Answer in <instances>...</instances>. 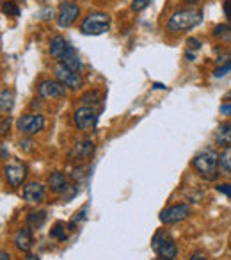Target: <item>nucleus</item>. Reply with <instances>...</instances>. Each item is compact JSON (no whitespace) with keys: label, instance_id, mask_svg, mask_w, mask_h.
<instances>
[{"label":"nucleus","instance_id":"nucleus-1","mask_svg":"<svg viewBox=\"0 0 231 260\" xmlns=\"http://www.w3.org/2000/svg\"><path fill=\"white\" fill-rule=\"evenodd\" d=\"M203 22V13L198 9H180L167 22V30L173 34L187 32Z\"/></svg>","mask_w":231,"mask_h":260},{"label":"nucleus","instance_id":"nucleus-2","mask_svg":"<svg viewBox=\"0 0 231 260\" xmlns=\"http://www.w3.org/2000/svg\"><path fill=\"white\" fill-rule=\"evenodd\" d=\"M192 166L205 180H215L219 175V153L215 150H203L192 159Z\"/></svg>","mask_w":231,"mask_h":260},{"label":"nucleus","instance_id":"nucleus-3","mask_svg":"<svg viewBox=\"0 0 231 260\" xmlns=\"http://www.w3.org/2000/svg\"><path fill=\"white\" fill-rule=\"evenodd\" d=\"M108 29H110V16L101 11L89 13L82 20V25H80V30L86 36H100V34L107 32Z\"/></svg>","mask_w":231,"mask_h":260},{"label":"nucleus","instance_id":"nucleus-4","mask_svg":"<svg viewBox=\"0 0 231 260\" xmlns=\"http://www.w3.org/2000/svg\"><path fill=\"white\" fill-rule=\"evenodd\" d=\"M151 248L160 258H174L178 255V248L174 239L166 232H159L153 235L151 239Z\"/></svg>","mask_w":231,"mask_h":260},{"label":"nucleus","instance_id":"nucleus-5","mask_svg":"<svg viewBox=\"0 0 231 260\" xmlns=\"http://www.w3.org/2000/svg\"><path fill=\"white\" fill-rule=\"evenodd\" d=\"M16 128L23 136H36L45 128V116L41 114H23L16 121Z\"/></svg>","mask_w":231,"mask_h":260},{"label":"nucleus","instance_id":"nucleus-6","mask_svg":"<svg viewBox=\"0 0 231 260\" xmlns=\"http://www.w3.org/2000/svg\"><path fill=\"white\" fill-rule=\"evenodd\" d=\"M192 209L187 205V203H178V205L173 207H167L160 212V221L164 224H174V223H180V221L187 219L190 216Z\"/></svg>","mask_w":231,"mask_h":260},{"label":"nucleus","instance_id":"nucleus-7","mask_svg":"<svg viewBox=\"0 0 231 260\" xmlns=\"http://www.w3.org/2000/svg\"><path fill=\"white\" fill-rule=\"evenodd\" d=\"M37 94L43 100H55V98L66 96V86L59 80H43L37 86Z\"/></svg>","mask_w":231,"mask_h":260},{"label":"nucleus","instance_id":"nucleus-8","mask_svg":"<svg viewBox=\"0 0 231 260\" xmlns=\"http://www.w3.org/2000/svg\"><path fill=\"white\" fill-rule=\"evenodd\" d=\"M55 77H57L59 82H62L66 87H69V89H79V87L82 86L80 72L69 70L68 66H64L62 62H59V64L55 66Z\"/></svg>","mask_w":231,"mask_h":260},{"label":"nucleus","instance_id":"nucleus-9","mask_svg":"<svg viewBox=\"0 0 231 260\" xmlns=\"http://www.w3.org/2000/svg\"><path fill=\"white\" fill-rule=\"evenodd\" d=\"M80 15V8L73 2H62L59 6V15H57V23L61 29H68L75 23V20Z\"/></svg>","mask_w":231,"mask_h":260},{"label":"nucleus","instance_id":"nucleus-10","mask_svg":"<svg viewBox=\"0 0 231 260\" xmlns=\"http://www.w3.org/2000/svg\"><path fill=\"white\" fill-rule=\"evenodd\" d=\"M4 177L11 187H20L23 184V180L27 178V166H23L20 162L8 164L4 168Z\"/></svg>","mask_w":231,"mask_h":260},{"label":"nucleus","instance_id":"nucleus-11","mask_svg":"<svg viewBox=\"0 0 231 260\" xmlns=\"http://www.w3.org/2000/svg\"><path fill=\"white\" fill-rule=\"evenodd\" d=\"M73 119H75V125L79 126L80 130H89L91 126H94L98 116H96V111H94L93 107H87L86 105V107L76 109Z\"/></svg>","mask_w":231,"mask_h":260},{"label":"nucleus","instance_id":"nucleus-12","mask_svg":"<svg viewBox=\"0 0 231 260\" xmlns=\"http://www.w3.org/2000/svg\"><path fill=\"white\" fill-rule=\"evenodd\" d=\"M73 50V47L68 43V40H64L62 36H54L50 41V55L55 59V61L61 62L69 52Z\"/></svg>","mask_w":231,"mask_h":260},{"label":"nucleus","instance_id":"nucleus-13","mask_svg":"<svg viewBox=\"0 0 231 260\" xmlns=\"http://www.w3.org/2000/svg\"><path fill=\"white\" fill-rule=\"evenodd\" d=\"M45 198V187L40 182H30L23 187V200L29 203H41Z\"/></svg>","mask_w":231,"mask_h":260},{"label":"nucleus","instance_id":"nucleus-14","mask_svg":"<svg viewBox=\"0 0 231 260\" xmlns=\"http://www.w3.org/2000/svg\"><path fill=\"white\" fill-rule=\"evenodd\" d=\"M15 246L23 253H29L34 246V239H32V232L30 228H20L18 232L15 234Z\"/></svg>","mask_w":231,"mask_h":260},{"label":"nucleus","instance_id":"nucleus-15","mask_svg":"<svg viewBox=\"0 0 231 260\" xmlns=\"http://www.w3.org/2000/svg\"><path fill=\"white\" fill-rule=\"evenodd\" d=\"M48 187L52 189L54 192H66L69 189V182H68V177L61 171H54V173L48 177Z\"/></svg>","mask_w":231,"mask_h":260},{"label":"nucleus","instance_id":"nucleus-16","mask_svg":"<svg viewBox=\"0 0 231 260\" xmlns=\"http://www.w3.org/2000/svg\"><path fill=\"white\" fill-rule=\"evenodd\" d=\"M94 152V145L91 139H84V141H79L75 145V148H73V152L69 153V157L71 159H89L91 155H93Z\"/></svg>","mask_w":231,"mask_h":260},{"label":"nucleus","instance_id":"nucleus-17","mask_svg":"<svg viewBox=\"0 0 231 260\" xmlns=\"http://www.w3.org/2000/svg\"><path fill=\"white\" fill-rule=\"evenodd\" d=\"M215 143L217 145H222V146H231V123L229 121H224L217 126L215 130Z\"/></svg>","mask_w":231,"mask_h":260},{"label":"nucleus","instance_id":"nucleus-18","mask_svg":"<svg viewBox=\"0 0 231 260\" xmlns=\"http://www.w3.org/2000/svg\"><path fill=\"white\" fill-rule=\"evenodd\" d=\"M219 171L226 177H231V146L224 148L219 155Z\"/></svg>","mask_w":231,"mask_h":260},{"label":"nucleus","instance_id":"nucleus-19","mask_svg":"<svg viewBox=\"0 0 231 260\" xmlns=\"http://www.w3.org/2000/svg\"><path fill=\"white\" fill-rule=\"evenodd\" d=\"M13 105H15V91L2 89V93H0V111L11 112Z\"/></svg>","mask_w":231,"mask_h":260},{"label":"nucleus","instance_id":"nucleus-20","mask_svg":"<svg viewBox=\"0 0 231 260\" xmlns=\"http://www.w3.org/2000/svg\"><path fill=\"white\" fill-rule=\"evenodd\" d=\"M61 62L64 66H68L69 70H75V72H80V70H82V61H80V57H79V54H76L75 48H73V50L69 52V54L66 55Z\"/></svg>","mask_w":231,"mask_h":260},{"label":"nucleus","instance_id":"nucleus-21","mask_svg":"<svg viewBox=\"0 0 231 260\" xmlns=\"http://www.w3.org/2000/svg\"><path fill=\"white\" fill-rule=\"evenodd\" d=\"M47 221V212L45 210H37V212H30L27 216V224L29 228H41Z\"/></svg>","mask_w":231,"mask_h":260},{"label":"nucleus","instance_id":"nucleus-22","mask_svg":"<svg viewBox=\"0 0 231 260\" xmlns=\"http://www.w3.org/2000/svg\"><path fill=\"white\" fill-rule=\"evenodd\" d=\"M213 36L222 41H231V25H227V23L217 25L215 29H213Z\"/></svg>","mask_w":231,"mask_h":260},{"label":"nucleus","instance_id":"nucleus-23","mask_svg":"<svg viewBox=\"0 0 231 260\" xmlns=\"http://www.w3.org/2000/svg\"><path fill=\"white\" fill-rule=\"evenodd\" d=\"M64 230H66L64 223H61V221H59V223H55L54 228L50 230V235L54 239H57V241H66V237H68V235H66Z\"/></svg>","mask_w":231,"mask_h":260},{"label":"nucleus","instance_id":"nucleus-24","mask_svg":"<svg viewBox=\"0 0 231 260\" xmlns=\"http://www.w3.org/2000/svg\"><path fill=\"white\" fill-rule=\"evenodd\" d=\"M2 13L8 16H18L20 15V8L15 4V2H11V0H8V2H4L2 4Z\"/></svg>","mask_w":231,"mask_h":260},{"label":"nucleus","instance_id":"nucleus-25","mask_svg":"<svg viewBox=\"0 0 231 260\" xmlns=\"http://www.w3.org/2000/svg\"><path fill=\"white\" fill-rule=\"evenodd\" d=\"M82 102L84 104H98L100 102V93L98 91H89V93H86L82 96Z\"/></svg>","mask_w":231,"mask_h":260},{"label":"nucleus","instance_id":"nucleus-26","mask_svg":"<svg viewBox=\"0 0 231 260\" xmlns=\"http://www.w3.org/2000/svg\"><path fill=\"white\" fill-rule=\"evenodd\" d=\"M149 2H151V0H134V2H132V11H135V13L144 11L149 6Z\"/></svg>","mask_w":231,"mask_h":260},{"label":"nucleus","instance_id":"nucleus-27","mask_svg":"<svg viewBox=\"0 0 231 260\" xmlns=\"http://www.w3.org/2000/svg\"><path fill=\"white\" fill-rule=\"evenodd\" d=\"M229 72H231V61L226 62L224 66H220V68H217L215 72H213V77H215V79H222V77H226Z\"/></svg>","mask_w":231,"mask_h":260},{"label":"nucleus","instance_id":"nucleus-28","mask_svg":"<svg viewBox=\"0 0 231 260\" xmlns=\"http://www.w3.org/2000/svg\"><path fill=\"white\" fill-rule=\"evenodd\" d=\"M217 191L226 194L227 198H231V184H219L217 185Z\"/></svg>","mask_w":231,"mask_h":260},{"label":"nucleus","instance_id":"nucleus-29","mask_svg":"<svg viewBox=\"0 0 231 260\" xmlns=\"http://www.w3.org/2000/svg\"><path fill=\"white\" fill-rule=\"evenodd\" d=\"M224 15H226V18L231 22V0H224Z\"/></svg>","mask_w":231,"mask_h":260},{"label":"nucleus","instance_id":"nucleus-30","mask_svg":"<svg viewBox=\"0 0 231 260\" xmlns=\"http://www.w3.org/2000/svg\"><path fill=\"white\" fill-rule=\"evenodd\" d=\"M187 45H188V48H194V50H198V48L201 47V41L196 40V38H188Z\"/></svg>","mask_w":231,"mask_h":260},{"label":"nucleus","instance_id":"nucleus-31","mask_svg":"<svg viewBox=\"0 0 231 260\" xmlns=\"http://www.w3.org/2000/svg\"><path fill=\"white\" fill-rule=\"evenodd\" d=\"M8 128H9V119H2V130H0V136H2V138H4L6 136V132H8Z\"/></svg>","mask_w":231,"mask_h":260},{"label":"nucleus","instance_id":"nucleus-32","mask_svg":"<svg viewBox=\"0 0 231 260\" xmlns=\"http://www.w3.org/2000/svg\"><path fill=\"white\" fill-rule=\"evenodd\" d=\"M220 112H222V114H226V116H231V102H229V104L220 105Z\"/></svg>","mask_w":231,"mask_h":260},{"label":"nucleus","instance_id":"nucleus-33","mask_svg":"<svg viewBox=\"0 0 231 260\" xmlns=\"http://www.w3.org/2000/svg\"><path fill=\"white\" fill-rule=\"evenodd\" d=\"M188 260H208V258H206L205 255H201V253H196V255H192Z\"/></svg>","mask_w":231,"mask_h":260},{"label":"nucleus","instance_id":"nucleus-34","mask_svg":"<svg viewBox=\"0 0 231 260\" xmlns=\"http://www.w3.org/2000/svg\"><path fill=\"white\" fill-rule=\"evenodd\" d=\"M0 260H11V256L8 251H0Z\"/></svg>","mask_w":231,"mask_h":260},{"label":"nucleus","instance_id":"nucleus-35","mask_svg":"<svg viewBox=\"0 0 231 260\" xmlns=\"http://www.w3.org/2000/svg\"><path fill=\"white\" fill-rule=\"evenodd\" d=\"M23 260H40V256H37V255H32V253H29V255H27Z\"/></svg>","mask_w":231,"mask_h":260},{"label":"nucleus","instance_id":"nucleus-36","mask_svg":"<svg viewBox=\"0 0 231 260\" xmlns=\"http://www.w3.org/2000/svg\"><path fill=\"white\" fill-rule=\"evenodd\" d=\"M153 87H155V89H166V86H164V84H160V82H155V84H153Z\"/></svg>","mask_w":231,"mask_h":260},{"label":"nucleus","instance_id":"nucleus-37","mask_svg":"<svg viewBox=\"0 0 231 260\" xmlns=\"http://www.w3.org/2000/svg\"><path fill=\"white\" fill-rule=\"evenodd\" d=\"M185 2H188V4H198L199 0H185Z\"/></svg>","mask_w":231,"mask_h":260},{"label":"nucleus","instance_id":"nucleus-38","mask_svg":"<svg viewBox=\"0 0 231 260\" xmlns=\"http://www.w3.org/2000/svg\"><path fill=\"white\" fill-rule=\"evenodd\" d=\"M226 100H231V91H229V93L226 94Z\"/></svg>","mask_w":231,"mask_h":260},{"label":"nucleus","instance_id":"nucleus-39","mask_svg":"<svg viewBox=\"0 0 231 260\" xmlns=\"http://www.w3.org/2000/svg\"><path fill=\"white\" fill-rule=\"evenodd\" d=\"M157 260H174V258H160V256H159Z\"/></svg>","mask_w":231,"mask_h":260}]
</instances>
